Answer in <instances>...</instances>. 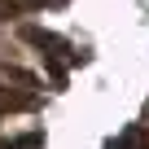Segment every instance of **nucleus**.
Masks as SVG:
<instances>
[]
</instances>
